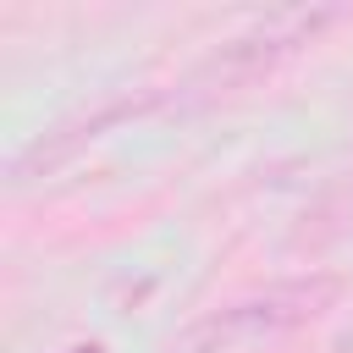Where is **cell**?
<instances>
[{
	"mask_svg": "<svg viewBox=\"0 0 353 353\" xmlns=\"http://www.w3.org/2000/svg\"><path fill=\"white\" fill-rule=\"evenodd\" d=\"M336 298H342V276H331V270L270 281V287L204 314L199 325H188L182 353H254V347H270V342L314 325L325 309H336Z\"/></svg>",
	"mask_w": 353,
	"mask_h": 353,
	"instance_id": "6da1fadb",
	"label": "cell"
},
{
	"mask_svg": "<svg viewBox=\"0 0 353 353\" xmlns=\"http://www.w3.org/2000/svg\"><path fill=\"white\" fill-rule=\"evenodd\" d=\"M331 22H342L336 6H292V11H270L259 17L254 28L232 33L193 77L188 88H237V83H254L259 72H276L281 61H292L303 44H314Z\"/></svg>",
	"mask_w": 353,
	"mask_h": 353,
	"instance_id": "7a4b0ae2",
	"label": "cell"
},
{
	"mask_svg": "<svg viewBox=\"0 0 353 353\" xmlns=\"http://www.w3.org/2000/svg\"><path fill=\"white\" fill-rule=\"evenodd\" d=\"M154 105H160V88H143V94H110V99H99L94 110H77V116L55 121L50 132H39L28 149L11 154L6 182H11V188H28V182L50 176V171H61L83 143L105 138L110 127H121V121H132V116H143V110H154Z\"/></svg>",
	"mask_w": 353,
	"mask_h": 353,
	"instance_id": "3957f363",
	"label": "cell"
},
{
	"mask_svg": "<svg viewBox=\"0 0 353 353\" xmlns=\"http://www.w3.org/2000/svg\"><path fill=\"white\" fill-rule=\"evenodd\" d=\"M77 353H99V347H94V342H88V347H77Z\"/></svg>",
	"mask_w": 353,
	"mask_h": 353,
	"instance_id": "277c9868",
	"label": "cell"
}]
</instances>
